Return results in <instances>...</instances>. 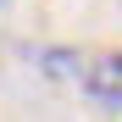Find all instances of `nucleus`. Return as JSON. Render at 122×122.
I'll list each match as a JSON object with an SVG mask.
<instances>
[{"mask_svg": "<svg viewBox=\"0 0 122 122\" xmlns=\"http://www.w3.org/2000/svg\"><path fill=\"white\" fill-rule=\"evenodd\" d=\"M78 89H83L94 106L106 111H122V50H89L83 61H78Z\"/></svg>", "mask_w": 122, "mask_h": 122, "instance_id": "nucleus-1", "label": "nucleus"}, {"mask_svg": "<svg viewBox=\"0 0 122 122\" xmlns=\"http://www.w3.org/2000/svg\"><path fill=\"white\" fill-rule=\"evenodd\" d=\"M0 6H6V0H0Z\"/></svg>", "mask_w": 122, "mask_h": 122, "instance_id": "nucleus-2", "label": "nucleus"}]
</instances>
